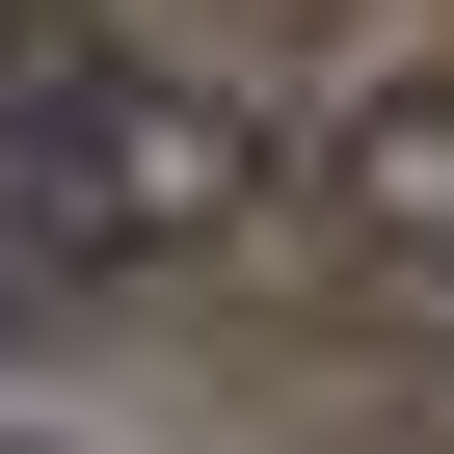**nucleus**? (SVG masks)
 Listing matches in <instances>:
<instances>
[{
    "label": "nucleus",
    "mask_w": 454,
    "mask_h": 454,
    "mask_svg": "<svg viewBox=\"0 0 454 454\" xmlns=\"http://www.w3.org/2000/svg\"><path fill=\"white\" fill-rule=\"evenodd\" d=\"M321 214L374 268H427L454 294V81H374V107H321Z\"/></svg>",
    "instance_id": "f03ea898"
},
{
    "label": "nucleus",
    "mask_w": 454,
    "mask_h": 454,
    "mask_svg": "<svg viewBox=\"0 0 454 454\" xmlns=\"http://www.w3.org/2000/svg\"><path fill=\"white\" fill-rule=\"evenodd\" d=\"M241 214H268V107L107 27H0V268H214Z\"/></svg>",
    "instance_id": "f257e3e1"
}]
</instances>
